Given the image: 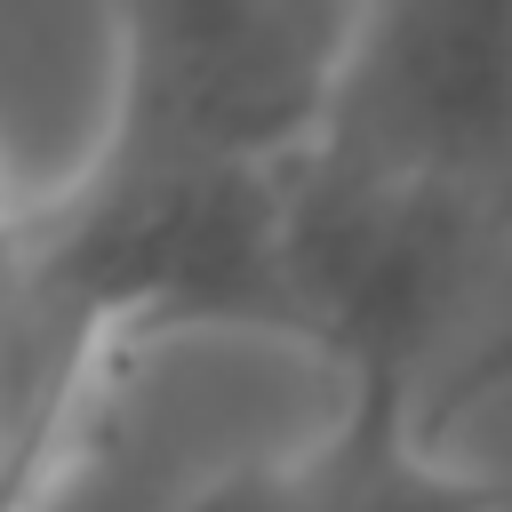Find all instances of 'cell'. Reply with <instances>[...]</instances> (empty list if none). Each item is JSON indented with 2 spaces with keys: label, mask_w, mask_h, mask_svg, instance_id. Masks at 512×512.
<instances>
[{
  "label": "cell",
  "mask_w": 512,
  "mask_h": 512,
  "mask_svg": "<svg viewBox=\"0 0 512 512\" xmlns=\"http://www.w3.org/2000/svg\"><path fill=\"white\" fill-rule=\"evenodd\" d=\"M272 264L280 336L336 376H400L440 432L448 400L504 368L512 184L368 168L304 136L280 160Z\"/></svg>",
  "instance_id": "cell-1"
},
{
  "label": "cell",
  "mask_w": 512,
  "mask_h": 512,
  "mask_svg": "<svg viewBox=\"0 0 512 512\" xmlns=\"http://www.w3.org/2000/svg\"><path fill=\"white\" fill-rule=\"evenodd\" d=\"M360 0H104L112 96L88 160L240 168L288 160L336 80Z\"/></svg>",
  "instance_id": "cell-2"
},
{
  "label": "cell",
  "mask_w": 512,
  "mask_h": 512,
  "mask_svg": "<svg viewBox=\"0 0 512 512\" xmlns=\"http://www.w3.org/2000/svg\"><path fill=\"white\" fill-rule=\"evenodd\" d=\"M312 144L368 168L512 184L504 0H360Z\"/></svg>",
  "instance_id": "cell-3"
},
{
  "label": "cell",
  "mask_w": 512,
  "mask_h": 512,
  "mask_svg": "<svg viewBox=\"0 0 512 512\" xmlns=\"http://www.w3.org/2000/svg\"><path fill=\"white\" fill-rule=\"evenodd\" d=\"M184 512H504V480L456 464L400 376L352 368L328 432L216 472Z\"/></svg>",
  "instance_id": "cell-4"
},
{
  "label": "cell",
  "mask_w": 512,
  "mask_h": 512,
  "mask_svg": "<svg viewBox=\"0 0 512 512\" xmlns=\"http://www.w3.org/2000/svg\"><path fill=\"white\" fill-rule=\"evenodd\" d=\"M8 232H16V192L0 184V256H8Z\"/></svg>",
  "instance_id": "cell-5"
}]
</instances>
